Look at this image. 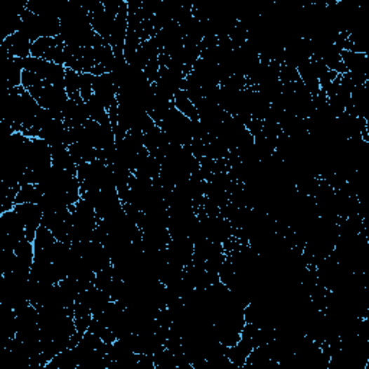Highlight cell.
<instances>
[{
  "label": "cell",
  "instance_id": "6da1fadb",
  "mask_svg": "<svg viewBox=\"0 0 369 369\" xmlns=\"http://www.w3.org/2000/svg\"><path fill=\"white\" fill-rule=\"evenodd\" d=\"M22 65H23V69L36 74L41 80L45 81L48 86L64 87L65 75H67V68L64 65L45 61L41 58H35L32 55L22 60Z\"/></svg>",
  "mask_w": 369,
  "mask_h": 369
},
{
  "label": "cell",
  "instance_id": "7a4b0ae2",
  "mask_svg": "<svg viewBox=\"0 0 369 369\" xmlns=\"http://www.w3.org/2000/svg\"><path fill=\"white\" fill-rule=\"evenodd\" d=\"M29 94L38 101V104L43 110H48L52 113L55 119L62 120V109L65 107L68 98V94L64 87L57 86H45L39 88L28 90Z\"/></svg>",
  "mask_w": 369,
  "mask_h": 369
},
{
  "label": "cell",
  "instance_id": "3957f363",
  "mask_svg": "<svg viewBox=\"0 0 369 369\" xmlns=\"http://www.w3.org/2000/svg\"><path fill=\"white\" fill-rule=\"evenodd\" d=\"M64 51L65 42L61 38V35L55 38H39L35 42H32L31 55L35 58L64 65Z\"/></svg>",
  "mask_w": 369,
  "mask_h": 369
},
{
  "label": "cell",
  "instance_id": "277c9868",
  "mask_svg": "<svg viewBox=\"0 0 369 369\" xmlns=\"http://www.w3.org/2000/svg\"><path fill=\"white\" fill-rule=\"evenodd\" d=\"M26 228V240L34 243L36 232L42 225L43 213L38 203H16L13 208Z\"/></svg>",
  "mask_w": 369,
  "mask_h": 369
},
{
  "label": "cell",
  "instance_id": "5b68a950",
  "mask_svg": "<svg viewBox=\"0 0 369 369\" xmlns=\"http://www.w3.org/2000/svg\"><path fill=\"white\" fill-rule=\"evenodd\" d=\"M0 229H2V235L9 236V239H12L18 244L26 240L25 224L22 222L15 209L0 214Z\"/></svg>",
  "mask_w": 369,
  "mask_h": 369
},
{
  "label": "cell",
  "instance_id": "8992f818",
  "mask_svg": "<svg viewBox=\"0 0 369 369\" xmlns=\"http://www.w3.org/2000/svg\"><path fill=\"white\" fill-rule=\"evenodd\" d=\"M31 48L32 42L31 39L26 38L22 32L12 34L2 41V49L13 58L25 60L31 57Z\"/></svg>",
  "mask_w": 369,
  "mask_h": 369
},
{
  "label": "cell",
  "instance_id": "52a82bcc",
  "mask_svg": "<svg viewBox=\"0 0 369 369\" xmlns=\"http://www.w3.org/2000/svg\"><path fill=\"white\" fill-rule=\"evenodd\" d=\"M22 74H23L22 60L13 58L4 51V75L8 90L18 88L22 86Z\"/></svg>",
  "mask_w": 369,
  "mask_h": 369
},
{
  "label": "cell",
  "instance_id": "ba28073f",
  "mask_svg": "<svg viewBox=\"0 0 369 369\" xmlns=\"http://www.w3.org/2000/svg\"><path fill=\"white\" fill-rule=\"evenodd\" d=\"M51 154H52V166L76 175V163L72 159L68 146L61 145V146L51 147Z\"/></svg>",
  "mask_w": 369,
  "mask_h": 369
},
{
  "label": "cell",
  "instance_id": "9c48e42d",
  "mask_svg": "<svg viewBox=\"0 0 369 369\" xmlns=\"http://www.w3.org/2000/svg\"><path fill=\"white\" fill-rule=\"evenodd\" d=\"M173 105L175 109L182 113L183 116H187L189 120L192 121H198L199 120V114H198V109L196 105L191 101V98L188 97V94L184 93L183 90H180L175 98H173Z\"/></svg>",
  "mask_w": 369,
  "mask_h": 369
},
{
  "label": "cell",
  "instance_id": "30bf717a",
  "mask_svg": "<svg viewBox=\"0 0 369 369\" xmlns=\"http://www.w3.org/2000/svg\"><path fill=\"white\" fill-rule=\"evenodd\" d=\"M41 196L42 191L39 189L38 184H22L16 195V203H38Z\"/></svg>",
  "mask_w": 369,
  "mask_h": 369
}]
</instances>
